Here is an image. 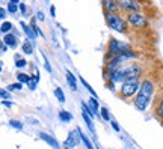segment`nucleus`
<instances>
[{
    "mask_svg": "<svg viewBox=\"0 0 163 149\" xmlns=\"http://www.w3.org/2000/svg\"><path fill=\"white\" fill-rule=\"evenodd\" d=\"M100 112H101V116H103L104 120H112V119H110V114H109V110H107L106 107H100Z\"/></svg>",
    "mask_w": 163,
    "mask_h": 149,
    "instance_id": "obj_26",
    "label": "nucleus"
},
{
    "mask_svg": "<svg viewBox=\"0 0 163 149\" xmlns=\"http://www.w3.org/2000/svg\"><path fill=\"white\" fill-rule=\"evenodd\" d=\"M9 125H11V127H14V128H17V130H23V124H21V122H18V120H14V119H12V120L9 122Z\"/></svg>",
    "mask_w": 163,
    "mask_h": 149,
    "instance_id": "obj_30",
    "label": "nucleus"
},
{
    "mask_svg": "<svg viewBox=\"0 0 163 149\" xmlns=\"http://www.w3.org/2000/svg\"><path fill=\"white\" fill-rule=\"evenodd\" d=\"M3 44L8 45V47L15 48V47H17V38L14 36V35H11V33H8V35H5V38H3Z\"/></svg>",
    "mask_w": 163,
    "mask_h": 149,
    "instance_id": "obj_11",
    "label": "nucleus"
},
{
    "mask_svg": "<svg viewBox=\"0 0 163 149\" xmlns=\"http://www.w3.org/2000/svg\"><path fill=\"white\" fill-rule=\"evenodd\" d=\"M88 106L92 109V112L94 113H97L98 110H100V104H98V101H97V98H89V101H88Z\"/></svg>",
    "mask_w": 163,
    "mask_h": 149,
    "instance_id": "obj_14",
    "label": "nucleus"
},
{
    "mask_svg": "<svg viewBox=\"0 0 163 149\" xmlns=\"http://www.w3.org/2000/svg\"><path fill=\"white\" fill-rule=\"evenodd\" d=\"M11 29H12V23H9V21H5V23L0 26V32H2V33H8Z\"/></svg>",
    "mask_w": 163,
    "mask_h": 149,
    "instance_id": "obj_21",
    "label": "nucleus"
},
{
    "mask_svg": "<svg viewBox=\"0 0 163 149\" xmlns=\"http://www.w3.org/2000/svg\"><path fill=\"white\" fill-rule=\"evenodd\" d=\"M40 139H42L44 142H47L50 146L59 149V143H57V142H56V139H53L51 136H48V134H45V133H40Z\"/></svg>",
    "mask_w": 163,
    "mask_h": 149,
    "instance_id": "obj_9",
    "label": "nucleus"
},
{
    "mask_svg": "<svg viewBox=\"0 0 163 149\" xmlns=\"http://www.w3.org/2000/svg\"><path fill=\"white\" fill-rule=\"evenodd\" d=\"M118 8H121L125 12H139L140 11V3L134 0H118Z\"/></svg>",
    "mask_w": 163,
    "mask_h": 149,
    "instance_id": "obj_7",
    "label": "nucleus"
},
{
    "mask_svg": "<svg viewBox=\"0 0 163 149\" xmlns=\"http://www.w3.org/2000/svg\"><path fill=\"white\" fill-rule=\"evenodd\" d=\"M156 114L163 120V97L159 100V103H157V106H156Z\"/></svg>",
    "mask_w": 163,
    "mask_h": 149,
    "instance_id": "obj_18",
    "label": "nucleus"
},
{
    "mask_svg": "<svg viewBox=\"0 0 163 149\" xmlns=\"http://www.w3.org/2000/svg\"><path fill=\"white\" fill-rule=\"evenodd\" d=\"M17 11H18V2H17V0H11V2L8 3V12L15 14Z\"/></svg>",
    "mask_w": 163,
    "mask_h": 149,
    "instance_id": "obj_15",
    "label": "nucleus"
},
{
    "mask_svg": "<svg viewBox=\"0 0 163 149\" xmlns=\"http://www.w3.org/2000/svg\"><path fill=\"white\" fill-rule=\"evenodd\" d=\"M153 95H154V83L150 78L142 80L140 86H139V90L134 95V107L139 112H145L148 109L151 100H153Z\"/></svg>",
    "mask_w": 163,
    "mask_h": 149,
    "instance_id": "obj_1",
    "label": "nucleus"
},
{
    "mask_svg": "<svg viewBox=\"0 0 163 149\" xmlns=\"http://www.w3.org/2000/svg\"><path fill=\"white\" fill-rule=\"evenodd\" d=\"M21 87H23V84L15 83V84H9V86H8V90H20Z\"/></svg>",
    "mask_w": 163,
    "mask_h": 149,
    "instance_id": "obj_31",
    "label": "nucleus"
},
{
    "mask_svg": "<svg viewBox=\"0 0 163 149\" xmlns=\"http://www.w3.org/2000/svg\"><path fill=\"white\" fill-rule=\"evenodd\" d=\"M59 119L64 120V122H70V120L73 119V114L68 113V112H65V110H61V112H59Z\"/></svg>",
    "mask_w": 163,
    "mask_h": 149,
    "instance_id": "obj_16",
    "label": "nucleus"
},
{
    "mask_svg": "<svg viewBox=\"0 0 163 149\" xmlns=\"http://www.w3.org/2000/svg\"><path fill=\"white\" fill-rule=\"evenodd\" d=\"M142 74V66L137 63H130L128 66L124 68H118L112 73H109L107 78L110 84H116V83H124L127 78H133V77H140Z\"/></svg>",
    "mask_w": 163,
    "mask_h": 149,
    "instance_id": "obj_2",
    "label": "nucleus"
},
{
    "mask_svg": "<svg viewBox=\"0 0 163 149\" xmlns=\"http://www.w3.org/2000/svg\"><path fill=\"white\" fill-rule=\"evenodd\" d=\"M38 80H40V77H38V75H36V77H33V78H30V81L27 83V84H29V89H32V90H33V89L36 87V83H38Z\"/></svg>",
    "mask_w": 163,
    "mask_h": 149,
    "instance_id": "obj_28",
    "label": "nucleus"
},
{
    "mask_svg": "<svg viewBox=\"0 0 163 149\" xmlns=\"http://www.w3.org/2000/svg\"><path fill=\"white\" fill-rule=\"evenodd\" d=\"M18 6H20L21 14H23V15H27V8H26V5H24V3H18Z\"/></svg>",
    "mask_w": 163,
    "mask_h": 149,
    "instance_id": "obj_32",
    "label": "nucleus"
},
{
    "mask_svg": "<svg viewBox=\"0 0 163 149\" xmlns=\"http://www.w3.org/2000/svg\"><path fill=\"white\" fill-rule=\"evenodd\" d=\"M20 24H21V27H23V30L26 32V35H27V36L30 38V39H35V38H36V33L33 32V29H32L30 26H27V24H26L24 21H21Z\"/></svg>",
    "mask_w": 163,
    "mask_h": 149,
    "instance_id": "obj_13",
    "label": "nucleus"
},
{
    "mask_svg": "<svg viewBox=\"0 0 163 149\" xmlns=\"http://www.w3.org/2000/svg\"><path fill=\"white\" fill-rule=\"evenodd\" d=\"M0 50H2V51H6V47L3 45V42H2V41H0Z\"/></svg>",
    "mask_w": 163,
    "mask_h": 149,
    "instance_id": "obj_37",
    "label": "nucleus"
},
{
    "mask_svg": "<svg viewBox=\"0 0 163 149\" xmlns=\"http://www.w3.org/2000/svg\"><path fill=\"white\" fill-rule=\"evenodd\" d=\"M23 51H24L26 54H32V53H33V47H32V44H30L29 41H26V42L23 44Z\"/></svg>",
    "mask_w": 163,
    "mask_h": 149,
    "instance_id": "obj_22",
    "label": "nucleus"
},
{
    "mask_svg": "<svg viewBox=\"0 0 163 149\" xmlns=\"http://www.w3.org/2000/svg\"><path fill=\"white\" fill-rule=\"evenodd\" d=\"M83 119H85V122H86V125H88L89 131H91V133H94V124H92V119H91L86 113H83Z\"/></svg>",
    "mask_w": 163,
    "mask_h": 149,
    "instance_id": "obj_23",
    "label": "nucleus"
},
{
    "mask_svg": "<svg viewBox=\"0 0 163 149\" xmlns=\"http://www.w3.org/2000/svg\"><path fill=\"white\" fill-rule=\"evenodd\" d=\"M76 145H77L76 133H74V131H71V133H70V136H68V139L65 140V148H67V149H71V148H74Z\"/></svg>",
    "mask_w": 163,
    "mask_h": 149,
    "instance_id": "obj_10",
    "label": "nucleus"
},
{
    "mask_svg": "<svg viewBox=\"0 0 163 149\" xmlns=\"http://www.w3.org/2000/svg\"><path fill=\"white\" fill-rule=\"evenodd\" d=\"M110 125H112V128H113V130H115L116 133H118V131L121 130V128H120V125H118V124H116L115 120H110Z\"/></svg>",
    "mask_w": 163,
    "mask_h": 149,
    "instance_id": "obj_33",
    "label": "nucleus"
},
{
    "mask_svg": "<svg viewBox=\"0 0 163 149\" xmlns=\"http://www.w3.org/2000/svg\"><path fill=\"white\" fill-rule=\"evenodd\" d=\"M67 81H68V84L73 90H77V80H76V77L73 75L71 71H67Z\"/></svg>",
    "mask_w": 163,
    "mask_h": 149,
    "instance_id": "obj_12",
    "label": "nucleus"
},
{
    "mask_svg": "<svg viewBox=\"0 0 163 149\" xmlns=\"http://www.w3.org/2000/svg\"><path fill=\"white\" fill-rule=\"evenodd\" d=\"M2 104H3L5 107H12V103H11V101H2Z\"/></svg>",
    "mask_w": 163,
    "mask_h": 149,
    "instance_id": "obj_36",
    "label": "nucleus"
},
{
    "mask_svg": "<svg viewBox=\"0 0 163 149\" xmlns=\"http://www.w3.org/2000/svg\"><path fill=\"white\" fill-rule=\"evenodd\" d=\"M125 20H127V24H130V26H131L133 29H136V30L145 29V27L148 26L147 18H145L140 12H130Z\"/></svg>",
    "mask_w": 163,
    "mask_h": 149,
    "instance_id": "obj_6",
    "label": "nucleus"
},
{
    "mask_svg": "<svg viewBox=\"0 0 163 149\" xmlns=\"http://www.w3.org/2000/svg\"><path fill=\"white\" fill-rule=\"evenodd\" d=\"M17 78H18L20 84H21V83H29V81H30V77H29L27 74H23V73L17 74Z\"/></svg>",
    "mask_w": 163,
    "mask_h": 149,
    "instance_id": "obj_24",
    "label": "nucleus"
},
{
    "mask_svg": "<svg viewBox=\"0 0 163 149\" xmlns=\"http://www.w3.org/2000/svg\"><path fill=\"white\" fill-rule=\"evenodd\" d=\"M54 95H56V98H57L61 103H65V95H64V90H62L61 87H56V89H54Z\"/></svg>",
    "mask_w": 163,
    "mask_h": 149,
    "instance_id": "obj_20",
    "label": "nucleus"
},
{
    "mask_svg": "<svg viewBox=\"0 0 163 149\" xmlns=\"http://www.w3.org/2000/svg\"><path fill=\"white\" fill-rule=\"evenodd\" d=\"M82 107H83V113H86V114H88L91 119H94V117H95V113L92 112V109H91V107H89L86 103H83V104H82Z\"/></svg>",
    "mask_w": 163,
    "mask_h": 149,
    "instance_id": "obj_19",
    "label": "nucleus"
},
{
    "mask_svg": "<svg viewBox=\"0 0 163 149\" xmlns=\"http://www.w3.org/2000/svg\"><path fill=\"white\" fill-rule=\"evenodd\" d=\"M162 124H163V120H162Z\"/></svg>",
    "mask_w": 163,
    "mask_h": 149,
    "instance_id": "obj_41",
    "label": "nucleus"
},
{
    "mask_svg": "<svg viewBox=\"0 0 163 149\" xmlns=\"http://www.w3.org/2000/svg\"><path fill=\"white\" fill-rule=\"evenodd\" d=\"M140 86V77H133V78H127L124 83H121V89H120V95L124 100L133 98Z\"/></svg>",
    "mask_w": 163,
    "mask_h": 149,
    "instance_id": "obj_4",
    "label": "nucleus"
},
{
    "mask_svg": "<svg viewBox=\"0 0 163 149\" xmlns=\"http://www.w3.org/2000/svg\"><path fill=\"white\" fill-rule=\"evenodd\" d=\"M80 81H82V83H83V86H85V87H86V89H88V90L91 92V95H92V98H97V93H95V90H94V89H92V87H91V86H89V84H88V83H86V81L83 80V78H80Z\"/></svg>",
    "mask_w": 163,
    "mask_h": 149,
    "instance_id": "obj_27",
    "label": "nucleus"
},
{
    "mask_svg": "<svg viewBox=\"0 0 163 149\" xmlns=\"http://www.w3.org/2000/svg\"><path fill=\"white\" fill-rule=\"evenodd\" d=\"M103 6H104L106 14H116V9H118V3H116V0H115V2H112V0H106V2H103Z\"/></svg>",
    "mask_w": 163,
    "mask_h": 149,
    "instance_id": "obj_8",
    "label": "nucleus"
},
{
    "mask_svg": "<svg viewBox=\"0 0 163 149\" xmlns=\"http://www.w3.org/2000/svg\"><path fill=\"white\" fill-rule=\"evenodd\" d=\"M36 17H38V20H44V15H42V12H38V15H36Z\"/></svg>",
    "mask_w": 163,
    "mask_h": 149,
    "instance_id": "obj_38",
    "label": "nucleus"
},
{
    "mask_svg": "<svg viewBox=\"0 0 163 149\" xmlns=\"http://www.w3.org/2000/svg\"><path fill=\"white\" fill-rule=\"evenodd\" d=\"M77 134L80 136V139L83 140V143H85V146H86V149H95L94 146H92V143H91V142L88 140V137H86V136H85V134L82 133L80 130H77Z\"/></svg>",
    "mask_w": 163,
    "mask_h": 149,
    "instance_id": "obj_17",
    "label": "nucleus"
},
{
    "mask_svg": "<svg viewBox=\"0 0 163 149\" xmlns=\"http://www.w3.org/2000/svg\"><path fill=\"white\" fill-rule=\"evenodd\" d=\"M26 65H27V62H26L24 59H21L20 56L15 57V66H17V68H24Z\"/></svg>",
    "mask_w": 163,
    "mask_h": 149,
    "instance_id": "obj_25",
    "label": "nucleus"
},
{
    "mask_svg": "<svg viewBox=\"0 0 163 149\" xmlns=\"http://www.w3.org/2000/svg\"><path fill=\"white\" fill-rule=\"evenodd\" d=\"M104 18H106L107 26L112 30L120 32V33H125L127 32V29H128L127 20L122 18L121 15H118V14H104Z\"/></svg>",
    "mask_w": 163,
    "mask_h": 149,
    "instance_id": "obj_5",
    "label": "nucleus"
},
{
    "mask_svg": "<svg viewBox=\"0 0 163 149\" xmlns=\"http://www.w3.org/2000/svg\"><path fill=\"white\" fill-rule=\"evenodd\" d=\"M107 56H106V62H109L110 59L120 56L122 53H128L131 51V45L127 44V42H122L120 39H110L109 45H107Z\"/></svg>",
    "mask_w": 163,
    "mask_h": 149,
    "instance_id": "obj_3",
    "label": "nucleus"
},
{
    "mask_svg": "<svg viewBox=\"0 0 163 149\" xmlns=\"http://www.w3.org/2000/svg\"><path fill=\"white\" fill-rule=\"evenodd\" d=\"M0 73H2V65H0Z\"/></svg>",
    "mask_w": 163,
    "mask_h": 149,
    "instance_id": "obj_40",
    "label": "nucleus"
},
{
    "mask_svg": "<svg viewBox=\"0 0 163 149\" xmlns=\"http://www.w3.org/2000/svg\"><path fill=\"white\" fill-rule=\"evenodd\" d=\"M0 98H2L3 101H8V100L11 98V93H9L8 90H5V89H0Z\"/></svg>",
    "mask_w": 163,
    "mask_h": 149,
    "instance_id": "obj_29",
    "label": "nucleus"
},
{
    "mask_svg": "<svg viewBox=\"0 0 163 149\" xmlns=\"http://www.w3.org/2000/svg\"><path fill=\"white\" fill-rule=\"evenodd\" d=\"M5 17H6V9L0 8V20H5Z\"/></svg>",
    "mask_w": 163,
    "mask_h": 149,
    "instance_id": "obj_35",
    "label": "nucleus"
},
{
    "mask_svg": "<svg viewBox=\"0 0 163 149\" xmlns=\"http://www.w3.org/2000/svg\"><path fill=\"white\" fill-rule=\"evenodd\" d=\"M44 63H45V68H47V71L48 73H51V66H50V63H48V59L44 56Z\"/></svg>",
    "mask_w": 163,
    "mask_h": 149,
    "instance_id": "obj_34",
    "label": "nucleus"
},
{
    "mask_svg": "<svg viewBox=\"0 0 163 149\" xmlns=\"http://www.w3.org/2000/svg\"><path fill=\"white\" fill-rule=\"evenodd\" d=\"M50 12H51V15L54 17V6H51V9H50Z\"/></svg>",
    "mask_w": 163,
    "mask_h": 149,
    "instance_id": "obj_39",
    "label": "nucleus"
}]
</instances>
